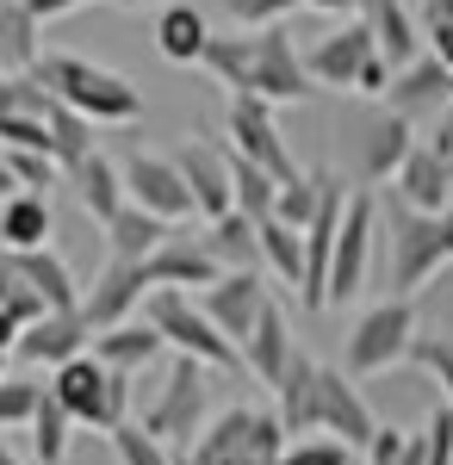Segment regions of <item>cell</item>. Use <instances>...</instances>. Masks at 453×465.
I'll use <instances>...</instances> for the list:
<instances>
[{
    "label": "cell",
    "instance_id": "obj_1",
    "mask_svg": "<svg viewBox=\"0 0 453 465\" xmlns=\"http://www.w3.org/2000/svg\"><path fill=\"white\" fill-rule=\"evenodd\" d=\"M279 422H286V434L292 440H311V434H336V440H348L354 453H367L373 447V434H379V422H373V410H367V397H360V385H354L342 366H323V360H311L305 348H298V360L286 366V379H279Z\"/></svg>",
    "mask_w": 453,
    "mask_h": 465
},
{
    "label": "cell",
    "instance_id": "obj_2",
    "mask_svg": "<svg viewBox=\"0 0 453 465\" xmlns=\"http://www.w3.org/2000/svg\"><path fill=\"white\" fill-rule=\"evenodd\" d=\"M37 87H50L63 106H75L94 124H131L143 112V87L125 81L118 69H106L94 56H69V50H44V63L32 69Z\"/></svg>",
    "mask_w": 453,
    "mask_h": 465
},
{
    "label": "cell",
    "instance_id": "obj_3",
    "mask_svg": "<svg viewBox=\"0 0 453 465\" xmlns=\"http://www.w3.org/2000/svg\"><path fill=\"white\" fill-rule=\"evenodd\" d=\"M379 217H385V249H391V273H385L391 298H417L453 261V212L428 217V212H410L404 199H385Z\"/></svg>",
    "mask_w": 453,
    "mask_h": 465
},
{
    "label": "cell",
    "instance_id": "obj_4",
    "mask_svg": "<svg viewBox=\"0 0 453 465\" xmlns=\"http://www.w3.org/2000/svg\"><path fill=\"white\" fill-rule=\"evenodd\" d=\"M143 322H149L175 354L199 360V366H211V372L243 366V348H237V341H230V335L199 311V298H193V292H149V298H143Z\"/></svg>",
    "mask_w": 453,
    "mask_h": 465
},
{
    "label": "cell",
    "instance_id": "obj_5",
    "mask_svg": "<svg viewBox=\"0 0 453 465\" xmlns=\"http://www.w3.org/2000/svg\"><path fill=\"white\" fill-rule=\"evenodd\" d=\"M422 322H417V298H385L373 311H360L348 329V348H342V372L348 379H373V372H391L404 366L410 348H417Z\"/></svg>",
    "mask_w": 453,
    "mask_h": 465
},
{
    "label": "cell",
    "instance_id": "obj_6",
    "mask_svg": "<svg viewBox=\"0 0 453 465\" xmlns=\"http://www.w3.org/2000/svg\"><path fill=\"white\" fill-rule=\"evenodd\" d=\"M50 391L56 403L75 416V429H118V422H131L125 410H131V372H112L100 354H75L69 366H56L50 372Z\"/></svg>",
    "mask_w": 453,
    "mask_h": 465
},
{
    "label": "cell",
    "instance_id": "obj_7",
    "mask_svg": "<svg viewBox=\"0 0 453 465\" xmlns=\"http://www.w3.org/2000/svg\"><path fill=\"white\" fill-rule=\"evenodd\" d=\"M286 447H292V434L279 422V410H248V403H237L186 453H193V465H248V460H286Z\"/></svg>",
    "mask_w": 453,
    "mask_h": 465
},
{
    "label": "cell",
    "instance_id": "obj_8",
    "mask_svg": "<svg viewBox=\"0 0 453 465\" xmlns=\"http://www.w3.org/2000/svg\"><path fill=\"white\" fill-rule=\"evenodd\" d=\"M206 410H211V366L175 354L168 360V379H162V397L143 410V429L156 440H168V447H193L211 429Z\"/></svg>",
    "mask_w": 453,
    "mask_h": 465
},
{
    "label": "cell",
    "instance_id": "obj_9",
    "mask_svg": "<svg viewBox=\"0 0 453 465\" xmlns=\"http://www.w3.org/2000/svg\"><path fill=\"white\" fill-rule=\"evenodd\" d=\"M224 137H230V149H237L243 162H255V168H267V174H274L279 186H292V180H305V174H311V168H298V155H292V143L279 137L274 106H267V100H255V94H243V100H230V112H224Z\"/></svg>",
    "mask_w": 453,
    "mask_h": 465
},
{
    "label": "cell",
    "instance_id": "obj_10",
    "mask_svg": "<svg viewBox=\"0 0 453 465\" xmlns=\"http://www.w3.org/2000/svg\"><path fill=\"white\" fill-rule=\"evenodd\" d=\"M323 174V205H317L311 230H305V311H329V261H336V236H342V217H348L354 186L336 168H317Z\"/></svg>",
    "mask_w": 453,
    "mask_h": 465
},
{
    "label": "cell",
    "instance_id": "obj_11",
    "mask_svg": "<svg viewBox=\"0 0 453 465\" xmlns=\"http://www.w3.org/2000/svg\"><path fill=\"white\" fill-rule=\"evenodd\" d=\"M373 242H379V199L367 186H354L342 236H336V261H329V304H354L373 267Z\"/></svg>",
    "mask_w": 453,
    "mask_h": 465
},
{
    "label": "cell",
    "instance_id": "obj_12",
    "mask_svg": "<svg viewBox=\"0 0 453 465\" xmlns=\"http://www.w3.org/2000/svg\"><path fill=\"white\" fill-rule=\"evenodd\" d=\"M248 94L267 100V106H298V100L317 94V81H311V69H305V56H298V44H292L286 25L255 32V81H248Z\"/></svg>",
    "mask_w": 453,
    "mask_h": 465
},
{
    "label": "cell",
    "instance_id": "obj_13",
    "mask_svg": "<svg viewBox=\"0 0 453 465\" xmlns=\"http://www.w3.org/2000/svg\"><path fill=\"white\" fill-rule=\"evenodd\" d=\"M118 168H125L131 205H143L149 217H162V223L199 217V205H193V193H186V180H180V168H175V155H143V149H131Z\"/></svg>",
    "mask_w": 453,
    "mask_h": 465
},
{
    "label": "cell",
    "instance_id": "obj_14",
    "mask_svg": "<svg viewBox=\"0 0 453 465\" xmlns=\"http://www.w3.org/2000/svg\"><path fill=\"white\" fill-rule=\"evenodd\" d=\"M143 273H149V292H211L224 280V267L206 249V236H193L186 223L168 230V242L143 261Z\"/></svg>",
    "mask_w": 453,
    "mask_h": 465
},
{
    "label": "cell",
    "instance_id": "obj_15",
    "mask_svg": "<svg viewBox=\"0 0 453 465\" xmlns=\"http://www.w3.org/2000/svg\"><path fill=\"white\" fill-rule=\"evenodd\" d=\"M410 149H417V124L379 106L373 118L354 124V174L367 180V186H385V180H398V168L410 162Z\"/></svg>",
    "mask_w": 453,
    "mask_h": 465
},
{
    "label": "cell",
    "instance_id": "obj_16",
    "mask_svg": "<svg viewBox=\"0 0 453 465\" xmlns=\"http://www.w3.org/2000/svg\"><path fill=\"white\" fill-rule=\"evenodd\" d=\"M379 56V37H373V25L367 19H342L336 32H323L311 44V56H305V69H311L317 87H342V94H354V81H360V69Z\"/></svg>",
    "mask_w": 453,
    "mask_h": 465
},
{
    "label": "cell",
    "instance_id": "obj_17",
    "mask_svg": "<svg viewBox=\"0 0 453 465\" xmlns=\"http://www.w3.org/2000/svg\"><path fill=\"white\" fill-rule=\"evenodd\" d=\"M143 298H149L143 261H112V254H106V267L94 273V286L81 292V317L94 322V335H100V329L131 322V311H143Z\"/></svg>",
    "mask_w": 453,
    "mask_h": 465
},
{
    "label": "cell",
    "instance_id": "obj_18",
    "mask_svg": "<svg viewBox=\"0 0 453 465\" xmlns=\"http://www.w3.org/2000/svg\"><path fill=\"white\" fill-rule=\"evenodd\" d=\"M175 168L180 180H186V193H193V205H199V217L206 223H217V217L237 212V186H230V149H211V143H186L175 149Z\"/></svg>",
    "mask_w": 453,
    "mask_h": 465
},
{
    "label": "cell",
    "instance_id": "obj_19",
    "mask_svg": "<svg viewBox=\"0 0 453 465\" xmlns=\"http://www.w3.org/2000/svg\"><path fill=\"white\" fill-rule=\"evenodd\" d=\"M267 304H274V298H267V286H261V273H224L211 292H199V311H206L237 348L255 335V322H261Z\"/></svg>",
    "mask_w": 453,
    "mask_h": 465
},
{
    "label": "cell",
    "instance_id": "obj_20",
    "mask_svg": "<svg viewBox=\"0 0 453 465\" xmlns=\"http://www.w3.org/2000/svg\"><path fill=\"white\" fill-rule=\"evenodd\" d=\"M391 199H404L410 212L448 217L453 212V162H448V155H435L428 143H417V149H410V162L398 168V180H391Z\"/></svg>",
    "mask_w": 453,
    "mask_h": 465
},
{
    "label": "cell",
    "instance_id": "obj_21",
    "mask_svg": "<svg viewBox=\"0 0 453 465\" xmlns=\"http://www.w3.org/2000/svg\"><path fill=\"white\" fill-rule=\"evenodd\" d=\"M453 106V69H441L435 56H417L410 69H398L391 81V94H385V112H398V118H441Z\"/></svg>",
    "mask_w": 453,
    "mask_h": 465
},
{
    "label": "cell",
    "instance_id": "obj_22",
    "mask_svg": "<svg viewBox=\"0 0 453 465\" xmlns=\"http://www.w3.org/2000/svg\"><path fill=\"white\" fill-rule=\"evenodd\" d=\"M87 341H94V322L81 317V311H50L44 322H32L25 335H19V348L13 354L25 360V366H69L75 354H87Z\"/></svg>",
    "mask_w": 453,
    "mask_h": 465
},
{
    "label": "cell",
    "instance_id": "obj_23",
    "mask_svg": "<svg viewBox=\"0 0 453 465\" xmlns=\"http://www.w3.org/2000/svg\"><path fill=\"white\" fill-rule=\"evenodd\" d=\"M298 360V341H292V322H286V311L279 304H267L261 311V322H255V335L243 341V366L261 379V385H274L279 391V379H286V366Z\"/></svg>",
    "mask_w": 453,
    "mask_h": 465
},
{
    "label": "cell",
    "instance_id": "obj_24",
    "mask_svg": "<svg viewBox=\"0 0 453 465\" xmlns=\"http://www.w3.org/2000/svg\"><path fill=\"white\" fill-rule=\"evenodd\" d=\"M69 186H75V199H81V212L94 217L100 230L131 205V193H125V168H118L112 155H100V149H94V155L69 174Z\"/></svg>",
    "mask_w": 453,
    "mask_h": 465
},
{
    "label": "cell",
    "instance_id": "obj_25",
    "mask_svg": "<svg viewBox=\"0 0 453 465\" xmlns=\"http://www.w3.org/2000/svg\"><path fill=\"white\" fill-rule=\"evenodd\" d=\"M360 19L373 25L379 56L391 63V69H410L417 56H428V50H422L428 37L417 32V19H410V6H404V0H360Z\"/></svg>",
    "mask_w": 453,
    "mask_h": 465
},
{
    "label": "cell",
    "instance_id": "obj_26",
    "mask_svg": "<svg viewBox=\"0 0 453 465\" xmlns=\"http://www.w3.org/2000/svg\"><path fill=\"white\" fill-rule=\"evenodd\" d=\"M50 230H56V212H50L44 193H13L0 205V249H13V254L50 249Z\"/></svg>",
    "mask_w": 453,
    "mask_h": 465
},
{
    "label": "cell",
    "instance_id": "obj_27",
    "mask_svg": "<svg viewBox=\"0 0 453 465\" xmlns=\"http://www.w3.org/2000/svg\"><path fill=\"white\" fill-rule=\"evenodd\" d=\"M94 354H100L112 372H131V379H137L143 366H156V360L168 354V341H162L149 322H118V329H100V335H94Z\"/></svg>",
    "mask_w": 453,
    "mask_h": 465
},
{
    "label": "cell",
    "instance_id": "obj_28",
    "mask_svg": "<svg viewBox=\"0 0 453 465\" xmlns=\"http://www.w3.org/2000/svg\"><path fill=\"white\" fill-rule=\"evenodd\" d=\"M44 25L25 0H0V74H32L44 63Z\"/></svg>",
    "mask_w": 453,
    "mask_h": 465
},
{
    "label": "cell",
    "instance_id": "obj_29",
    "mask_svg": "<svg viewBox=\"0 0 453 465\" xmlns=\"http://www.w3.org/2000/svg\"><path fill=\"white\" fill-rule=\"evenodd\" d=\"M206 249L217 254L224 273H261V223L243 212L217 217V223H206Z\"/></svg>",
    "mask_w": 453,
    "mask_h": 465
},
{
    "label": "cell",
    "instance_id": "obj_30",
    "mask_svg": "<svg viewBox=\"0 0 453 465\" xmlns=\"http://www.w3.org/2000/svg\"><path fill=\"white\" fill-rule=\"evenodd\" d=\"M206 44H211V25H206V13H199L193 0L162 6V19H156V50H162L168 63H199Z\"/></svg>",
    "mask_w": 453,
    "mask_h": 465
},
{
    "label": "cell",
    "instance_id": "obj_31",
    "mask_svg": "<svg viewBox=\"0 0 453 465\" xmlns=\"http://www.w3.org/2000/svg\"><path fill=\"white\" fill-rule=\"evenodd\" d=\"M168 230H175V223L149 217L143 205H125V212L106 223V254H112V261H149V254L168 242Z\"/></svg>",
    "mask_w": 453,
    "mask_h": 465
},
{
    "label": "cell",
    "instance_id": "obj_32",
    "mask_svg": "<svg viewBox=\"0 0 453 465\" xmlns=\"http://www.w3.org/2000/svg\"><path fill=\"white\" fill-rule=\"evenodd\" d=\"M199 69L230 94V100H243L248 94V81H255V37L243 32H230V37H211L206 44V56H199Z\"/></svg>",
    "mask_w": 453,
    "mask_h": 465
},
{
    "label": "cell",
    "instance_id": "obj_33",
    "mask_svg": "<svg viewBox=\"0 0 453 465\" xmlns=\"http://www.w3.org/2000/svg\"><path fill=\"white\" fill-rule=\"evenodd\" d=\"M19 261V273L32 280V292L50 304V311H81V286H75V273H69V261L56 249H32V254H13Z\"/></svg>",
    "mask_w": 453,
    "mask_h": 465
},
{
    "label": "cell",
    "instance_id": "obj_34",
    "mask_svg": "<svg viewBox=\"0 0 453 465\" xmlns=\"http://www.w3.org/2000/svg\"><path fill=\"white\" fill-rule=\"evenodd\" d=\"M261 267H267L274 280H286V286L305 292V230L267 217V223H261Z\"/></svg>",
    "mask_w": 453,
    "mask_h": 465
},
{
    "label": "cell",
    "instance_id": "obj_35",
    "mask_svg": "<svg viewBox=\"0 0 453 465\" xmlns=\"http://www.w3.org/2000/svg\"><path fill=\"white\" fill-rule=\"evenodd\" d=\"M230 186H237V212L255 217V223H267V217L279 212V180L267 174V168L243 162L237 149H230Z\"/></svg>",
    "mask_w": 453,
    "mask_h": 465
},
{
    "label": "cell",
    "instance_id": "obj_36",
    "mask_svg": "<svg viewBox=\"0 0 453 465\" xmlns=\"http://www.w3.org/2000/svg\"><path fill=\"white\" fill-rule=\"evenodd\" d=\"M69 429H75V416L56 403V391L44 385V403H37V416H32V453H37V465H63V460H69Z\"/></svg>",
    "mask_w": 453,
    "mask_h": 465
},
{
    "label": "cell",
    "instance_id": "obj_37",
    "mask_svg": "<svg viewBox=\"0 0 453 465\" xmlns=\"http://www.w3.org/2000/svg\"><path fill=\"white\" fill-rule=\"evenodd\" d=\"M0 311H13V317L25 322V329L50 317V304H44V298L32 292V280L19 273V261H13V249H0Z\"/></svg>",
    "mask_w": 453,
    "mask_h": 465
},
{
    "label": "cell",
    "instance_id": "obj_38",
    "mask_svg": "<svg viewBox=\"0 0 453 465\" xmlns=\"http://www.w3.org/2000/svg\"><path fill=\"white\" fill-rule=\"evenodd\" d=\"M106 440H112V460H118V465H175V447L156 440L143 422H118Z\"/></svg>",
    "mask_w": 453,
    "mask_h": 465
},
{
    "label": "cell",
    "instance_id": "obj_39",
    "mask_svg": "<svg viewBox=\"0 0 453 465\" xmlns=\"http://www.w3.org/2000/svg\"><path fill=\"white\" fill-rule=\"evenodd\" d=\"M0 155H6V168H13V180H19V193H44V199H50V186L69 180L56 155H37V149H0Z\"/></svg>",
    "mask_w": 453,
    "mask_h": 465
},
{
    "label": "cell",
    "instance_id": "obj_40",
    "mask_svg": "<svg viewBox=\"0 0 453 465\" xmlns=\"http://www.w3.org/2000/svg\"><path fill=\"white\" fill-rule=\"evenodd\" d=\"M317 205H323V174H305V180H292V186H279V223H292V230H311V217Z\"/></svg>",
    "mask_w": 453,
    "mask_h": 465
},
{
    "label": "cell",
    "instance_id": "obj_41",
    "mask_svg": "<svg viewBox=\"0 0 453 465\" xmlns=\"http://www.w3.org/2000/svg\"><path fill=\"white\" fill-rule=\"evenodd\" d=\"M410 366H422V372L441 385V403L453 410V335H417V348H410Z\"/></svg>",
    "mask_w": 453,
    "mask_h": 465
},
{
    "label": "cell",
    "instance_id": "obj_42",
    "mask_svg": "<svg viewBox=\"0 0 453 465\" xmlns=\"http://www.w3.org/2000/svg\"><path fill=\"white\" fill-rule=\"evenodd\" d=\"M37 403H44V385H32V379H0V429H32Z\"/></svg>",
    "mask_w": 453,
    "mask_h": 465
},
{
    "label": "cell",
    "instance_id": "obj_43",
    "mask_svg": "<svg viewBox=\"0 0 453 465\" xmlns=\"http://www.w3.org/2000/svg\"><path fill=\"white\" fill-rule=\"evenodd\" d=\"M230 13L237 32H267V25H286V13H298V0H217Z\"/></svg>",
    "mask_w": 453,
    "mask_h": 465
},
{
    "label": "cell",
    "instance_id": "obj_44",
    "mask_svg": "<svg viewBox=\"0 0 453 465\" xmlns=\"http://www.w3.org/2000/svg\"><path fill=\"white\" fill-rule=\"evenodd\" d=\"M279 465H354V447L336 434H311V440H292Z\"/></svg>",
    "mask_w": 453,
    "mask_h": 465
},
{
    "label": "cell",
    "instance_id": "obj_45",
    "mask_svg": "<svg viewBox=\"0 0 453 465\" xmlns=\"http://www.w3.org/2000/svg\"><path fill=\"white\" fill-rule=\"evenodd\" d=\"M404 453H410V429H391V422H379L373 447H367V465H398Z\"/></svg>",
    "mask_w": 453,
    "mask_h": 465
},
{
    "label": "cell",
    "instance_id": "obj_46",
    "mask_svg": "<svg viewBox=\"0 0 453 465\" xmlns=\"http://www.w3.org/2000/svg\"><path fill=\"white\" fill-rule=\"evenodd\" d=\"M428 56H435V63H441V69H453V19H441V25H428Z\"/></svg>",
    "mask_w": 453,
    "mask_h": 465
},
{
    "label": "cell",
    "instance_id": "obj_47",
    "mask_svg": "<svg viewBox=\"0 0 453 465\" xmlns=\"http://www.w3.org/2000/svg\"><path fill=\"white\" fill-rule=\"evenodd\" d=\"M32 6L37 25H50V19H63V13H75V6H87V0H25Z\"/></svg>",
    "mask_w": 453,
    "mask_h": 465
},
{
    "label": "cell",
    "instance_id": "obj_48",
    "mask_svg": "<svg viewBox=\"0 0 453 465\" xmlns=\"http://www.w3.org/2000/svg\"><path fill=\"white\" fill-rule=\"evenodd\" d=\"M19 335H25V322L13 317V311H0V348H6V354L19 348Z\"/></svg>",
    "mask_w": 453,
    "mask_h": 465
},
{
    "label": "cell",
    "instance_id": "obj_49",
    "mask_svg": "<svg viewBox=\"0 0 453 465\" xmlns=\"http://www.w3.org/2000/svg\"><path fill=\"white\" fill-rule=\"evenodd\" d=\"M453 19V0H422V25H441Z\"/></svg>",
    "mask_w": 453,
    "mask_h": 465
},
{
    "label": "cell",
    "instance_id": "obj_50",
    "mask_svg": "<svg viewBox=\"0 0 453 465\" xmlns=\"http://www.w3.org/2000/svg\"><path fill=\"white\" fill-rule=\"evenodd\" d=\"M428 149H435V155H448V162H453V124H435V137H428Z\"/></svg>",
    "mask_w": 453,
    "mask_h": 465
},
{
    "label": "cell",
    "instance_id": "obj_51",
    "mask_svg": "<svg viewBox=\"0 0 453 465\" xmlns=\"http://www.w3.org/2000/svg\"><path fill=\"white\" fill-rule=\"evenodd\" d=\"M298 6H317V13H342V19H348L360 0H298Z\"/></svg>",
    "mask_w": 453,
    "mask_h": 465
},
{
    "label": "cell",
    "instance_id": "obj_52",
    "mask_svg": "<svg viewBox=\"0 0 453 465\" xmlns=\"http://www.w3.org/2000/svg\"><path fill=\"white\" fill-rule=\"evenodd\" d=\"M19 193V180H13V168H6V155H0V199H13Z\"/></svg>",
    "mask_w": 453,
    "mask_h": 465
},
{
    "label": "cell",
    "instance_id": "obj_53",
    "mask_svg": "<svg viewBox=\"0 0 453 465\" xmlns=\"http://www.w3.org/2000/svg\"><path fill=\"white\" fill-rule=\"evenodd\" d=\"M112 6H118V13H143L149 0H112Z\"/></svg>",
    "mask_w": 453,
    "mask_h": 465
},
{
    "label": "cell",
    "instance_id": "obj_54",
    "mask_svg": "<svg viewBox=\"0 0 453 465\" xmlns=\"http://www.w3.org/2000/svg\"><path fill=\"white\" fill-rule=\"evenodd\" d=\"M0 465H25V460H19V453H13V447H6V440H0Z\"/></svg>",
    "mask_w": 453,
    "mask_h": 465
},
{
    "label": "cell",
    "instance_id": "obj_55",
    "mask_svg": "<svg viewBox=\"0 0 453 465\" xmlns=\"http://www.w3.org/2000/svg\"><path fill=\"white\" fill-rule=\"evenodd\" d=\"M175 465H193V453H186V447H175Z\"/></svg>",
    "mask_w": 453,
    "mask_h": 465
},
{
    "label": "cell",
    "instance_id": "obj_56",
    "mask_svg": "<svg viewBox=\"0 0 453 465\" xmlns=\"http://www.w3.org/2000/svg\"><path fill=\"white\" fill-rule=\"evenodd\" d=\"M6 360H13V354H6V348H0V379H13V372H6Z\"/></svg>",
    "mask_w": 453,
    "mask_h": 465
},
{
    "label": "cell",
    "instance_id": "obj_57",
    "mask_svg": "<svg viewBox=\"0 0 453 465\" xmlns=\"http://www.w3.org/2000/svg\"><path fill=\"white\" fill-rule=\"evenodd\" d=\"M248 465H279V460H248Z\"/></svg>",
    "mask_w": 453,
    "mask_h": 465
}]
</instances>
